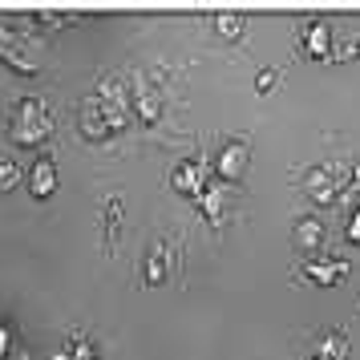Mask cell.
Wrapping results in <instances>:
<instances>
[{
    "label": "cell",
    "instance_id": "cell-1",
    "mask_svg": "<svg viewBox=\"0 0 360 360\" xmlns=\"http://www.w3.org/2000/svg\"><path fill=\"white\" fill-rule=\"evenodd\" d=\"M126 126V110L122 105H114V101H85L82 110V134L85 138H94V142H101V138H110L114 130H122Z\"/></svg>",
    "mask_w": 360,
    "mask_h": 360
},
{
    "label": "cell",
    "instance_id": "cell-2",
    "mask_svg": "<svg viewBox=\"0 0 360 360\" xmlns=\"http://www.w3.org/2000/svg\"><path fill=\"white\" fill-rule=\"evenodd\" d=\"M13 134H17V142H25V146H37V142H45L53 134V114L45 110V101H20L17 110V122H13Z\"/></svg>",
    "mask_w": 360,
    "mask_h": 360
},
{
    "label": "cell",
    "instance_id": "cell-3",
    "mask_svg": "<svg viewBox=\"0 0 360 360\" xmlns=\"http://www.w3.org/2000/svg\"><path fill=\"white\" fill-rule=\"evenodd\" d=\"M247 166H251V146H247L243 138H231V142H223L219 158H214V170H219V179L239 182V179L247 174Z\"/></svg>",
    "mask_w": 360,
    "mask_h": 360
},
{
    "label": "cell",
    "instance_id": "cell-4",
    "mask_svg": "<svg viewBox=\"0 0 360 360\" xmlns=\"http://www.w3.org/2000/svg\"><path fill=\"white\" fill-rule=\"evenodd\" d=\"M304 191L311 195V202H316V207H332V202L340 198L344 186L332 179V170H328V166H316L308 179H304Z\"/></svg>",
    "mask_w": 360,
    "mask_h": 360
},
{
    "label": "cell",
    "instance_id": "cell-5",
    "mask_svg": "<svg viewBox=\"0 0 360 360\" xmlns=\"http://www.w3.org/2000/svg\"><path fill=\"white\" fill-rule=\"evenodd\" d=\"M170 186H174L179 195L202 198V191H207V170H202V162H179L174 174H170Z\"/></svg>",
    "mask_w": 360,
    "mask_h": 360
},
{
    "label": "cell",
    "instance_id": "cell-6",
    "mask_svg": "<svg viewBox=\"0 0 360 360\" xmlns=\"http://www.w3.org/2000/svg\"><path fill=\"white\" fill-rule=\"evenodd\" d=\"M304 279H311L316 288H336L340 279H348V263L344 259H308Z\"/></svg>",
    "mask_w": 360,
    "mask_h": 360
},
{
    "label": "cell",
    "instance_id": "cell-7",
    "mask_svg": "<svg viewBox=\"0 0 360 360\" xmlns=\"http://www.w3.org/2000/svg\"><path fill=\"white\" fill-rule=\"evenodd\" d=\"M332 49H336V41H332L328 20H311L308 29H304V53H308L311 61H328Z\"/></svg>",
    "mask_w": 360,
    "mask_h": 360
},
{
    "label": "cell",
    "instance_id": "cell-8",
    "mask_svg": "<svg viewBox=\"0 0 360 360\" xmlns=\"http://www.w3.org/2000/svg\"><path fill=\"white\" fill-rule=\"evenodd\" d=\"M292 243H295V251H316V247L324 243V223L320 219H300L295 223V235H292Z\"/></svg>",
    "mask_w": 360,
    "mask_h": 360
},
{
    "label": "cell",
    "instance_id": "cell-9",
    "mask_svg": "<svg viewBox=\"0 0 360 360\" xmlns=\"http://www.w3.org/2000/svg\"><path fill=\"white\" fill-rule=\"evenodd\" d=\"M29 191H33L37 198H49L53 191H57V166H53L49 158H41V162L33 166V174H29Z\"/></svg>",
    "mask_w": 360,
    "mask_h": 360
},
{
    "label": "cell",
    "instance_id": "cell-10",
    "mask_svg": "<svg viewBox=\"0 0 360 360\" xmlns=\"http://www.w3.org/2000/svg\"><path fill=\"white\" fill-rule=\"evenodd\" d=\"M316 360H348V340L340 332H324L316 344Z\"/></svg>",
    "mask_w": 360,
    "mask_h": 360
},
{
    "label": "cell",
    "instance_id": "cell-11",
    "mask_svg": "<svg viewBox=\"0 0 360 360\" xmlns=\"http://www.w3.org/2000/svg\"><path fill=\"white\" fill-rule=\"evenodd\" d=\"M134 105H138L142 122H158V114H162V101H158V94H150L142 82H138V89H134Z\"/></svg>",
    "mask_w": 360,
    "mask_h": 360
},
{
    "label": "cell",
    "instance_id": "cell-12",
    "mask_svg": "<svg viewBox=\"0 0 360 360\" xmlns=\"http://www.w3.org/2000/svg\"><path fill=\"white\" fill-rule=\"evenodd\" d=\"M214 33L223 37V41H239V37L247 33V20L239 17V13H219V17H214Z\"/></svg>",
    "mask_w": 360,
    "mask_h": 360
},
{
    "label": "cell",
    "instance_id": "cell-13",
    "mask_svg": "<svg viewBox=\"0 0 360 360\" xmlns=\"http://www.w3.org/2000/svg\"><path fill=\"white\" fill-rule=\"evenodd\" d=\"M142 279H146L150 288H158V283L166 279V251H162V247H158V251L146 259V271H142Z\"/></svg>",
    "mask_w": 360,
    "mask_h": 360
},
{
    "label": "cell",
    "instance_id": "cell-14",
    "mask_svg": "<svg viewBox=\"0 0 360 360\" xmlns=\"http://www.w3.org/2000/svg\"><path fill=\"white\" fill-rule=\"evenodd\" d=\"M340 198L352 207V211H360V166H352V179H348V186L340 191Z\"/></svg>",
    "mask_w": 360,
    "mask_h": 360
},
{
    "label": "cell",
    "instance_id": "cell-15",
    "mask_svg": "<svg viewBox=\"0 0 360 360\" xmlns=\"http://www.w3.org/2000/svg\"><path fill=\"white\" fill-rule=\"evenodd\" d=\"M198 202H202V214H207V219H219V214H223V191H202Z\"/></svg>",
    "mask_w": 360,
    "mask_h": 360
},
{
    "label": "cell",
    "instance_id": "cell-16",
    "mask_svg": "<svg viewBox=\"0 0 360 360\" xmlns=\"http://www.w3.org/2000/svg\"><path fill=\"white\" fill-rule=\"evenodd\" d=\"M332 57H340V61H352V57H360V37H348V41H340V45L332 49Z\"/></svg>",
    "mask_w": 360,
    "mask_h": 360
},
{
    "label": "cell",
    "instance_id": "cell-17",
    "mask_svg": "<svg viewBox=\"0 0 360 360\" xmlns=\"http://www.w3.org/2000/svg\"><path fill=\"white\" fill-rule=\"evenodd\" d=\"M17 179H20V170L13 162H0V191H13L17 186Z\"/></svg>",
    "mask_w": 360,
    "mask_h": 360
},
{
    "label": "cell",
    "instance_id": "cell-18",
    "mask_svg": "<svg viewBox=\"0 0 360 360\" xmlns=\"http://www.w3.org/2000/svg\"><path fill=\"white\" fill-rule=\"evenodd\" d=\"M69 360H98V352H94V344L89 340H77L73 344V352H69Z\"/></svg>",
    "mask_w": 360,
    "mask_h": 360
},
{
    "label": "cell",
    "instance_id": "cell-19",
    "mask_svg": "<svg viewBox=\"0 0 360 360\" xmlns=\"http://www.w3.org/2000/svg\"><path fill=\"white\" fill-rule=\"evenodd\" d=\"M276 77H279L276 69H263L259 77H255V89H259V94H271V89H276Z\"/></svg>",
    "mask_w": 360,
    "mask_h": 360
},
{
    "label": "cell",
    "instance_id": "cell-20",
    "mask_svg": "<svg viewBox=\"0 0 360 360\" xmlns=\"http://www.w3.org/2000/svg\"><path fill=\"white\" fill-rule=\"evenodd\" d=\"M344 235H348V243H356V247H360V211L348 214V231H344Z\"/></svg>",
    "mask_w": 360,
    "mask_h": 360
},
{
    "label": "cell",
    "instance_id": "cell-21",
    "mask_svg": "<svg viewBox=\"0 0 360 360\" xmlns=\"http://www.w3.org/2000/svg\"><path fill=\"white\" fill-rule=\"evenodd\" d=\"M4 348H8V332L0 328V356H4Z\"/></svg>",
    "mask_w": 360,
    "mask_h": 360
},
{
    "label": "cell",
    "instance_id": "cell-22",
    "mask_svg": "<svg viewBox=\"0 0 360 360\" xmlns=\"http://www.w3.org/2000/svg\"><path fill=\"white\" fill-rule=\"evenodd\" d=\"M57 360H69V356H57Z\"/></svg>",
    "mask_w": 360,
    "mask_h": 360
}]
</instances>
